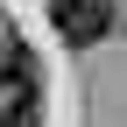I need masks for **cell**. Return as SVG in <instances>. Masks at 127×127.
Masks as SVG:
<instances>
[{"label":"cell","instance_id":"1","mask_svg":"<svg viewBox=\"0 0 127 127\" xmlns=\"http://www.w3.org/2000/svg\"><path fill=\"white\" fill-rule=\"evenodd\" d=\"M50 21L64 42H78V50H92V42L113 35V0H50Z\"/></svg>","mask_w":127,"mask_h":127},{"label":"cell","instance_id":"2","mask_svg":"<svg viewBox=\"0 0 127 127\" xmlns=\"http://www.w3.org/2000/svg\"><path fill=\"white\" fill-rule=\"evenodd\" d=\"M0 99H35V57L21 42H0Z\"/></svg>","mask_w":127,"mask_h":127}]
</instances>
